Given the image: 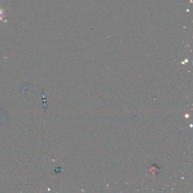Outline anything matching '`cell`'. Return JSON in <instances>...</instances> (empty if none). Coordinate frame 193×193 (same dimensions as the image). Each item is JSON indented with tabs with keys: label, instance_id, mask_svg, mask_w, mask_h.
<instances>
[{
	"label": "cell",
	"instance_id": "6da1fadb",
	"mask_svg": "<svg viewBox=\"0 0 193 193\" xmlns=\"http://www.w3.org/2000/svg\"><path fill=\"white\" fill-rule=\"evenodd\" d=\"M4 12H5V10L4 9H2V8H0V21H2L4 23H6L7 21H4L3 19V18L5 16L4 15Z\"/></svg>",
	"mask_w": 193,
	"mask_h": 193
}]
</instances>
